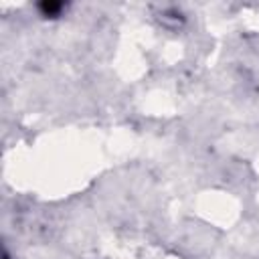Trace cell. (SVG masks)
Wrapping results in <instances>:
<instances>
[{"label": "cell", "mask_w": 259, "mask_h": 259, "mask_svg": "<svg viewBox=\"0 0 259 259\" xmlns=\"http://www.w3.org/2000/svg\"><path fill=\"white\" fill-rule=\"evenodd\" d=\"M40 10L45 14H57L61 10V4H57V2H45V4H40Z\"/></svg>", "instance_id": "6da1fadb"}]
</instances>
